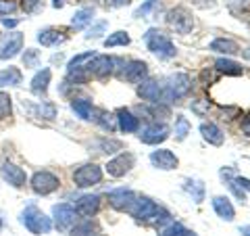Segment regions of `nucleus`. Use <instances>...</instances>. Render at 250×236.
<instances>
[{
	"mask_svg": "<svg viewBox=\"0 0 250 236\" xmlns=\"http://www.w3.org/2000/svg\"><path fill=\"white\" fill-rule=\"evenodd\" d=\"M94 121H96L103 130H106L108 134L115 132V128H117V125H115V117L111 113H106V111H98V117H94Z\"/></svg>",
	"mask_w": 250,
	"mask_h": 236,
	"instance_id": "obj_35",
	"label": "nucleus"
},
{
	"mask_svg": "<svg viewBox=\"0 0 250 236\" xmlns=\"http://www.w3.org/2000/svg\"><path fill=\"white\" fill-rule=\"evenodd\" d=\"M138 96L148 103H161L163 98V86L159 84V80H146L138 84Z\"/></svg>",
	"mask_w": 250,
	"mask_h": 236,
	"instance_id": "obj_17",
	"label": "nucleus"
},
{
	"mask_svg": "<svg viewBox=\"0 0 250 236\" xmlns=\"http://www.w3.org/2000/svg\"><path fill=\"white\" fill-rule=\"evenodd\" d=\"M215 69L219 73H225V75H242L244 73V67L240 65V63H236V61H231V59H225V57H221V59H217L215 61Z\"/></svg>",
	"mask_w": 250,
	"mask_h": 236,
	"instance_id": "obj_26",
	"label": "nucleus"
},
{
	"mask_svg": "<svg viewBox=\"0 0 250 236\" xmlns=\"http://www.w3.org/2000/svg\"><path fill=\"white\" fill-rule=\"evenodd\" d=\"M167 25L177 31V34H190L194 29V19H192V13L186 9V6H175V9H171L167 13Z\"/></svg>",
	"mask_w": 250,
	"mask_h": 236,
	"instance_id": "obj_6",
	"label": "nucleus"
},
{
	"mask_svg": "<svg viewBox=\"0 0 250 236\" xmlns=\"http://www.w3.org/2000/svg\"><path fill=\"white\" fill-rule=\"evenodd\" d=\"M144 44H146L148 50H150L152 54H156L159 59H163V61H169V59H173L177 54L175 44L171 42V38L165 34V31H161L159 27H150L146 31L144 34Z\"/></svg>",
	"mask_w": 250,
	"mask_h": 236,
	"instance_id": "obj_1",
	"label": "nucleus"
},
{
	"mask_svg": "<svg viewBox=\"0 0 250 236\" xmlns=\"http://www.w3.org/2000/svg\"><path fill=\"white\" fill-rule=\"evenodd\" d=\"M42 6H44V0H21V9L25 11L27 15L40 13Z\"/></svg>",
	"mask_w": 250,
	"mask_h": 236,
	"instance_id": "obj_39",
	"label": "nucleus"
},
{
	"mask_svg": "<svg viewBox=\"0 0 250 236\" xmlns=\"http://www.w3.org/2000/svg\"><path fill=\"white\" fill-rule=\"evenodd\" d=\"M121 142L119 140H113V138H104L100 140V151L98 153H115V151H121Z\"/></svg>",
	"mask_w": 250,
	"mask_h": 236,
	"instance_id": "obj_40",
	"label": "nucleus"
},
{
	"mask_svg": "<svg viewBox=\"0 0 250 236\" xmlns=\"http://www.w3.org/2000/svg\"><path fill=\"white\" fill-rule=\"evenodd\" d=\"M134 163H136L134 155L131 153H121V155H117L115 159H111L106 163V174L111 178H123L131 167H134Z\"/></svg>",
	"mask_w": 250,
	"mask_h": 236,
	"instance_id": "obj_11",
	"label": "nucleus"
},
{
	"mask_svg": "<svg viewBox=\"0 0 250 236\" xmlns=\"http://www.w3.org/2000/svg\"><path fill=\"white\" fill-rule=\"evenodd\" d=\"M161 211L163 207L156 205L152 199H148V196H136L131 207L127 209V213L134 219H138V222H156Z\"/></svg>",
	"mask_w": 250,
	"mask_h": 236,
	"instance_id": "obj_4",
	"label": "nucleus"
},
{
	"mask_svg": "<svg viewBox=\"0 0 250 236\" xmlns=\"http://www.w3.org/2000/svg\"><path fill=\"white\" fill-rule=\"evenodd\" d=\"M0 176H2L13 188H23V186H25V182H27L25 171H23L19 165L11 163V161H4L2 165H0Z\"/></svg>",
	"mask_w": 250,
	"mask_h": 236,
	"instance_id": "obj_15",
	"label": "nucleus"
},
{
	"mask_svg": "<svg viewBox=\"0 0 250 236\" xmlns=\"http://www.w3.org/2000/svg\"><path fill=\"white\" fill-rule=\"evenodd\" d=\"M59 186H61V180L52 171H36L31 176V190L40 196L52 194L54 190H59Z\"/></svg>",
	"mask_w": 250,
	"mask_h": 236,
	"instance_id": "obj_8",
	"label": "nucleus"
},
{
	"mask_svg": "<svg viewBox=\"0 0 250 236\" xmlns=\"http://www.w3.org/2000/svg\"><path fill=\"white\" fill-rule=\"evenodd\" d=\"M17 23H19L17 19H6V17L2 19V25H4V27H15V25H17Z\"/></svg>",
	"mask_w": 250,
	"mask_h": 236,
	"instance_id": "obj_47",
	"label": "nucleus"
},
{
	"mask_svg": "<svg viewBox=\"0 0 250 236\" xmlns=\"http://www.w3.org/2000/svg\"><path fill=\"white\" fill-rule=\"evenodd\" d=\"M213 52H219V54H228V57H233V54L242 52L240 46L236 40H231V38H215L213 42L208 46Z\"/></svg>",
	"mask_w": 250,
	"mask_h": 236,
	"instance_id": "obj_23",
	"label": "nucleus"
},
{
	"mask_svg": "<svg viewBox=\"0 0 250 236\" xmlns=\"http://www.w3.org/2000/svg\"><path fill=\"white\" fill-rule=\"evenodd\" d=\"M94 57V52L92 50H88V52H82V54H77V57H73L71 61L67 63V73H71V71H75V69H82V67H85L90 63V59Z\"/></svg>",
	"mask_w": 250,
	"mask_h": 236,
	"instance_id": "obj_33",
	"label": "nucleus"
},
{
	"mask_svg": "<svg viewBox=\"0 0 250 236\" xmlns=\"http://www.w3.org/2000/svg\"><path fill=\"white\" fill-rule=\"evenodd\" d=\"M104 29H106V21H98L96 25H92V27L88 29L85 38H88V40H92V38H100V36L104 34Z\"/></svg>",
	"mask_w": 250,
	"mask_h": 236,
	"instance_id": "obj_41",
	"label": "nucleus"
},
{
	"mask_svg": "<svg viewBox=\"0 0 250 236\" xmlns=\"http://www.w3.org/2000/svg\"><path fill=\"white\" fill-rule=\"evenodd\" d=\"M73 182L77 188H90L103 182V169L96 163H85L73 171Z\"/></svg>",
	"mask_w": 250,
	"mask_h": 236,
	"instance_id": "obj_7",
	"label": "nucleus"
},
{
	"mask_svg": "<svg viewBox=\"0 0 250 236\" xmlns=\"http://www.w3.org/2000/svg\"><path fill=\"white\" fill-rule=\"evenodd\" d=\"M21 48H23V34L21 31H11V34H6L2 44H0V61L15 59Z\"/></svg>",
	"mask_w": 250,
	"mask_h": 236,
	"instance_id": "obj_12",
	"label": "nucleus"
},
{
	"mask_svg": "<svg viewBox=\"0 0 250 236\" xmlns=\"http://www.w3.org/2000/svg\"><path fill=\"white\" fill-rule=\"evenodd\" d=\"M88 71L96 80H106L115 71V59L108 57V54H94L88 63Z\"/></svg>",
	"mask_w": 250,
	"mask_h": 236,
	"instance_id": "obj_9",
	"label": "nucleus"
},
{
	"mask_svg": "<svg viewBox=\"0 0 250 236\" xmlns=\"http://www.w3.org/2000/svg\"><path fill=\"white\" fill-rule=\"evenodd\" d=\"M50 69L48 67H44L40 69L36 75H34V80H31V92L38 94V96H46V92H48V84H50Z\"/></svg>",
	"mask_w": 250,
	"mask_h": 236,
	"instance_id": "obj_25",
	"label": "nucleus"
},
{
	"mask_svg": "<svg viewBox=\"0 0 250 236\" xmlns=\"http://www.w3.org/2000/svg\"><path fill=\"white\" fill-rule=\"evenodd\" d=\"M184 190L192 196L194 203H202V201H205V184H202L200 180H186Z\"/></svg>",
	"mask_w": 250,
	"mask_h": 236,
	"instance_id": "obj_28",
	"label": "nucleus"
},
{
	"mask_svg": "<svg viewBox=\"0 0 250 236\" xmlns=\"http://www.w3.org/2000/svg\"><path fill=\"white\" fill-rule=\"evenodd\" d=\"M23 65H25L27 69L40 65V50H36V48H27L25 52H23Z\"/></svg>",
	"mask_w": 250,
	"mask_h": 236,
	"instance_id": "obj_38",
	"label": "nucleus"
},
{
	"mask_svg": "<svg viewBox=\"0 0 250 236\" xmlns=\"http://www.w3.org/2000/svg\"><path fill=\"white\" fill-rule=\"evenodd\" d=\"M213 209H215V213L223 219V222H233L236 219V209H233L231 205V201L228 199V196H221V194H217L213 196Z\"/></svg>",
	"mask_w": 250,
	"mask_h": 236,
	"instance_id": "obj_20",
	"label": "nucleus"
},
{
	"mask_svg": "<svg viewBox=\"0 0 250 236\" xmlns=\"http://www.w3.org/2000/svg\"><path fill=\"white\" fill-rule=\"evenodd\" d=\"M52 6H54V9H61V6H65V2H62V0H54Z\"/></svg>",
	"mask_w": 250,
	"mask_h": 236,
	"instance_id": "obj_50",
	"label": "nucleus"
},
{
	"mask_svg": "<svg viewBox=\"0 0 250 236\" xmlns=\"http://www.w3.org/2000/svg\"><path fill=\"white\" fill-rule=\"evenodd\" d=\"M13 113V98L9 92H0V121L9 119Z\"/></svg>",
	"mask_w": 250,
	"mask_h": 236,
	"instance_id": "obj_34",
	"label": "nucleus"
},
{
	"mask_svg": "<svg viewBox=\"0 0 250 236\" xmlns=\"http://www.w3.org/2000/svg\"><path fill=\"white\" fill-rule=\"evenodd\" d=\"M67 40V34H62L57 27H46L38 31V42L42 46H59Z\"/></svg>",
	"mask_w": 250,
	"mask_h": 236,
	"instance_id": "obj_22",
	"label": "nucleus"
},
{
	"mask_svg": "<svg viewBox=\"0 0 250 236\" xmlns=\"http://www.w3.org/2000/svg\"><path fill=\"white\" fill-rule=\"evenodd\" d=\"M52 215H54V224H57L59 230H69V228H73L77 224V211L73 205H69V203L54 205Z\"/></svg>",
	"mask_w": 250,
	"mask_h": 236,
	"instance_id": "obj_10",
	"label": "nucleus"
},
{
	"mask_svg": "<svg viewBox=\"0 0 250 236\" xmlns=\"http://www.w3.org/2000/svg\"><path fill=\"white\" fill-rule=\"evenodd\" d=\"M131 0H106V6L108 9H121V6H127Z\"/></svg>",
	"mask_w": 250,
	"mask_h": 236,
	"instance_id": "obj_44",
	"label": "nucleus"
},
{
	"mask_svg": "<svg viewBox=\"0 0 250 236\" xmlns=\"http://www.w3.org/2000/svg\"><path fill=\"white\" fill-rule=\"evenodd\" d=\"M0 230H2V217H0Z\"/></svg>",
	"mask_w": 250,
	"mask_h": 236,
	"instance_id": "obj_52",
	"label": "nucleus"
},
{
	"mask_svg": "<svg viewBox=\"0 0 250 236\" xmlns=\"http://www.w3.org/2000/svg\"><path fill=\"white\" fill-rule=\"evenodd\" d=\"M17 6H19L17 0H0V15L15 13V11H17Z\"/></svg>",
	"mask_w": 250,
	"mask_h": 236,
	"instance_id": "obj_42",
	"label": "nucleus"
},
{
	"mask_svg": "<svg viewBox=\"0 0 250 236\" xmlns=\"http://www.w3.org/2000/svg\"><path fill=\"white\" fill-rule=\"evenodd\" d=\"M23 80V75L17 67H9V69H4L2 73H0V88L2 86H19Z\"/></svg>",
	"mask_w": 250,
	"mask_h": 236,
	"instance_id": "obj_29",
	"label": "nucleus"
},
{
	"mask_svg": "<svg viewBox=\"0 0 250 236\" xmlns=\"http://www.w3.org/2000/svg\"><path fill=\"white\" fill-rule=\"evenodd\" d=\"M96 232V226L92 222H83V224H75L71 228V236H94Z\"/></svg>",
	"mask_w": 250,
	"mask_h": 236,
	"instance_id": "obj_37",
	"label": "nucleus"
},
{
	"mask_svg": "<svg viewBox=\"0 0 250 236\" xmlns=\"http://www.w3.org/2000/svg\"><path fill=\"white\" fill-rule=\"evenodd\" d=\"M117 125H119V130L125 132V134H134L140 130V119L129 111V109H119L117 111Z\"/></svg>",
	"mask_w": 250,
	"mask_h": 236,
	"instance_id": "obj_21",
	"label": "nucleus"
},
{
	"mask_svg": "<svg viewBox=\"0 0 250 236\" xmlns=\"http://www.w3.org/2000/svg\"><path fill=\"white\" fill-rule=\"evenodd\" d=\"M138 138L142 140L144 144H161L169 138V128L165 123H150V125H146V128H142V132L138 134Z\"/></svg>",
	"mask_w": 250,
	"mask_h": 236,
	"instance_id": "obj_13",
	"label": "nucleus"
},
{
	"mask_svg": "<svg viewBox=\"0 0 250 236\" xmlns=\"http://www.w3.org/2000/svg\"><path fill=\"white\" fill-rule=\"evenodd\" d=\"M194 4H196L198 9H213L215 0H194Z\"/></svg>",
	"mask_w": 250,
	"mask_h": 236,
	"instance_id": "obj_46",
	"label": "nucleus"
},
{
	"mask_svg": "<svg viewBox=\"0 0 250 236\" xmlns=\"http://www.w3.org/2000/svg\"><path fill=\"white\" fill-rule=\"evenodd\" d=\"M150 163L154 165L156 169H163V171H171L179 165V159L175 157L173 151L169 148H156V151L150 153Z\"/></svg>",
	"mask_w": 250,
	"mask_h": 236,
	"instance_id": "obj_14",
	"label": "nucleus"
},
{
	"mask_svg": "<svg viewBox=\"0 0 250 236\" xmlns=\"http://www.w3.org/2000/svg\"><path fill=\"white\" fill-rule=\"evenodd\" d=\"M233 180H236V184L242 188V190H248L250 192V180L248 178H242V176H236V178H233Z\"/></svg>",
	"mask_w": 250,
	"mask_h": 236,
	"instance_id": "obj_45",
	"label": "nucleus"
},
{
	"mask_svg": "<svg viewBox=\"0 0 250 236\" xmlns=\"http://www.w3.org/2000/svg\"><path fill=\"white\" fill-rule=\"evenodd\" d=\"M94 19V9H80L75 15H73V19H71V25L75 29H83L85 25H90Z\"/></svg>",
	"mask_w": 250,
	"mask_h": 236,
	"instance_id": "obj_30",
	"label": "nucleus"
},
{
	"mask_svg": "<svg viewBox=\"0 0 250 236\" xmlns=\"http://www.w3.org/2000/svg\"><path fill=\"white\" fill-rule=\"evenodd\" d=\"M23 107H27L34 117H40V119H46V121H52L54 117H57V107L50 100H44V103H38V105H27L23 103Z\"/></svg>",
	"mask_w": 250,
	"mask_h": 236,
	"instance_id": "obj_24",
	"label": "nucleus"
},
{
	"mask_svg": "<svg viewBox=\"0 0 250 236\" xmlns=\"http://www.w3.org/2000/svg\"><path fill=\"white\" fill-rule=\"evenodd\" d=\"M179 236H196V234H194L192 230H188V228H184V230H182V234H179Z\"/></svg>",
	"mask_w": 250,
	"mask_h": 236,
	"instance_id": "obj_49",
	"label": "nucleus"
},
{
	"mask_svg": "<svg viewBox=\"0 0 250 236\" xmlns=\"http://www.w3.org/2000/svg\"><path fill=\"white\" fill-rule=\"evenodd\" d=\"M161 9V2L159 0H146V2L140 6V9L134 13V17H138V19H142V17H146V15H150V13H154V11H159Z\"/></svg>",
	"mask_w": 250,
	"mask_h": 236,
	"instance_id": "obj_36",
	"label": "nucleus"
},
{
	"mask_svg": "<svg viewBox=\"0 0 250 236\" xmlns=\"http://www.w3.org/2000/svg\"><path fill=\"white\" fill-rule=\"evenodd\" d=\"M136 196L138 194L131 190V188H115V190L108 192V203H111V207L117 211H127Z\"/></svg>",
	"mask_w": 250,
	"mask_h": 236,
	"instance_id": "obj_16",
	"label": "nucleus"
},
{
	"mask_svg": "<svg viewBox=\"0 0 250 236\" xmlns=\"http://www.w3.org/2000/svg\"><path fill=\"white\" fill-rule=\"evenodd\" d=\"M200 134H202V138H205L208 144H213V146H221L225 142L223 130L213 121H202L200 123Z\"/></svg>",
	"mask_w": 250,
	"mask_h": 236,
	"instance_id": "obj_19",
	"label": "nucleus"
},
{
	"mask_svg": "<svg viewBox=\"0 0 250 236\" xmlns=\"http://www.w3.org/2000/svg\"><path fill=\"white\" fill-rule=\"evenodd\" d=\"M71 111L77 117H82V119H94V107H92V100L88 98H73Z\"/></svg>",
	"mask_w": 250,
	"mask_h": 236,
	"instance_id": "obj_27",
	"label": "nucleus"
},
{
	"mask_svg": "<svg viewBox=\"0 0 250 236\" xmlns=\"http://www.w3.org/2000/svg\"><path fill=\"white\" fill-rule=\"evenodd\" d=\"M190 130H192V125H190V121H188V117H184V115H177L175 117V140H186L188 138V134H190Z\"/></svg>",
	"mask_w": 250,
	"mask_h": 236,
	"instance_id": "obj_32",
	"label": "nucleus"
},
{
	"mask_svg": "<svg viewBox=\"0 0 250 236\" xmlns=\"http://www.w3.org/2000/svg\"><path fill=\"white\" fill-rule=\"evenodd\" d=\"M21 224L27 228L31 234H48L52 230V219L40 211L36 205H27L21 211Z\"/></svg>",
	"mask_w": 250,
	"mask_h": 236,
	"instance_id": "obj_3",
	"label": "nucleus"
},
{
	"mask_svg": "<svg viewBox=\"0 0 250 236\" xmlns=\"http://www.w3.org/2000/svg\"><path fill=\"white\" fill-rule=\"evenodd\" d=\"M131 42V38H129V34L127 31H123V29H119V31H115V34H111L104 40V46L106 48H115V46H127Z\"/></svg>",
	"mask_w": 250,
	"mask_h": 236,
	"instance_id": "obj_31",
	"label": "nucleus"
},
{
	"mask_svg": "<svg viewBox=\"0 0 250 236\" xmlns=\"http://www.w3.org/2000/svg\"><path fill=\"white\" fill-rule=\"evenodd\" d=\"M240 130H242V134H244V136H248V138H250V111L244 115V119H242Z\"/></svg>",
	"mask_w": 250,
	"mask_h": 236,
	"instance_id": "obj_43",
	"label": "nucleus"
},
{
	"mask_svg": "<svg viewBox=\"0 0 250 236\" xmlns=\"http://www.w3.org/2000/svg\"><path fill=\"white\" fill-rule=\"evenodd\" d=\"M242 54H244L246 61H250V46H248V48H244V52H242Z\"/></svg>",
	"mask_w": 250,
	"mask_h": 236,
	"instance_id": "obj_51",
	"label": "nucleus"
},
{
	"mask_svg": "<svg viewBox=\"0 0 250 236\" xmlns=\"http://www.w3.org/2000/svg\"><path fill=\"white\" fill-rule=\"evenodd\" d=\"M100 209V196L98 194H85L75 203V211L82 217H94Z\"/></svg>",
	"mask_w": 250,
	"mask_h": 236,
	"instance_id": "obj_18",
	"label": "nucleus"
},
{
	"mask_svg": "<svg viewBox=\"0 0 250 236\" xmlns=\"http://www.w3.org/2000/svg\"><path fill=\"white\" fill-rule=\"evenodd\" d=\"M117 63H119L121 67H115V69H119V80H123V82L140 84V82H144L148 77V65L144 61L134 59V61L123 63L121 59H117Z\"/></svg>",
	"mask_w": 250,
	"mask_h": 236,
	"instance_id": "obj_5",
	"label": "nucleus"
},
{
	"mask_svg": "<svg viewBox=\"0 0 250 236\" xmlns=\"http://www.w3.org/2000/svg\"><path fill=\"white\" fill-rule=\"evenodd\" d=\"M94 236H103V234H94Z\"/></svg>",
	"mask_w": 250,
	"mask_h": 236,
	"instance_id": "obj_53",
	"label": "nucleus"
},
{
	"mask_svg": "<svg viewBox=\"0 0 250 236\" xmlns=\"http://www.w3.org/2000/svg\"><path fill=\"white\" fill-rule=\"evenodd\" d=\"M192 88V80L188 73H173L163 82V98L161 103H173V100L186 96Z\"/></svg>",
	"mask_w": 250,
	"mask_h": 236,
	"instance_id": "obj_2",
	"label": "nucleus"
},
{
	"mask_svg": "<svg viewBox=\"0 0 250 236\" xmlns=\"http://www.w3.org/2000/svg\"><path fill=\"white\" fill-rule=\"evenodd\" d=\"M242 236H250V226H240V230H238Z\"/></svg>",
	"mask_w": 250,
	"mask_h": 236,
	"instance_id": "obj_48",
	"label": "nucleus"
}]
</instances>
